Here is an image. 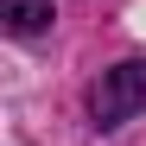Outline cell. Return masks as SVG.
I'll use <instances>...</instances> for the list:
<instances>
[{
	"instance_id": "obj_1",
	"label": "cell",
	"mask_w": 146,
	"mask_h": 146,
	"mask_svg": "<svg viewBox=\"0 0 146 146\" xmlns=\"http://www.w3.org/2000/svg\"><path fill=\"white\" fill-rule=\"evenodd\" d=\"M140 108H146V57H127L89 83V121L95 127H121Z\"/></svg>"
},
{
	"instance_id": "obj_2",
	"label": "cell",
	"mask_w": 146,
	"mask_h": 146,
	"mask_svg": "<svg viewBox=\"0 0 146 146\" xmlns=\"http://www.w3.org/2000/svg\"><path fill=\"white\" fill-rule=\"evenodd\" d=\"M0 19H7V32L32 38V32L51 26V0H0Z\"/></svg>"
}]
</instances>
